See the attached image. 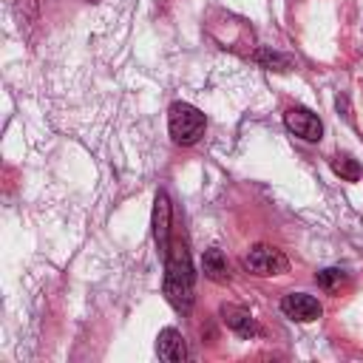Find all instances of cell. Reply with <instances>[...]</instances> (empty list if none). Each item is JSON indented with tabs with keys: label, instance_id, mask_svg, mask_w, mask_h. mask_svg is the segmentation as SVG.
Returning <instances> with one entry per match:
<instances>
[{
	"label": "cell",
	"instance_id": "obj_5",
	"mask_svg": "<svg viewBox=\"0 0 363 363\" xmlns=\"http://www.w3.org/2000/svg\"><path fill=\"white\" fill-rule=\"evenodd\" d=\"M281 312L298 323H309V320H318L323 315V306L318 303V298H312L306 292H289L281 301Z\"/></svg>",
	"mask_w": 363,
	"mask_h": 363
},
{
	"label": "cell",
	"instance_id": "obj_13",
	"mask_svg": "<svg viewBox=\"0 0 363 363\" xmlns=\"http://www.w3.org/2000/svg\"><path fill=\"white\" fill-rule=\"evenodd\" d=\"M88 3H99V0H88Z\"/></svg>",
	"mask_w": 363,
	"mask_h": 363
},
{
	"label": "cell",
	"instance_id": "obj_9",
	"mask_svg": "<svg viewBox=\"0 0 363 363\" xmlns=\"http://www.w3.org/2000/svg\"><path fill=\"white\" fill-rule=\"evenodd\" d=\"M201 269H204V275H207L210 281H218V284L230 278V272H227V261H224V252H221L218 247L204 250V255H201Z\"/></svg>",
	"mask_w": 363,
	"mask_h": 363
},
{
	"label": "cell",
	"instance_id": "obj_7",
	"mask_svg": "<svg viewBox=\"0 0 363 363\" xmlns=\"http://www.w3.org/2000/svg\"><path fill=\"white\" fill-rule=\"evenodd\" d=\"M156 354H159L162 360H167V363H182V360H187V343H184L182 332L173 329V326H164V329L159 332V337H156Z\"/></svg>",
	"mask_w": 363,
	"mask_h": 363
},
{
	"label": "cell",
	"instance_id": "obj_12",
	"mask_svg": "<svg viewBox=\"0 0 363 363\" xmlns=\"http://www.w3.org/2000/svg\"><path fill=\"white\" fill-rule=\"evenodd\" d=\"M343 278H346V275H343L340 269H335V267L320 269V272L315 275V281H318V286H320V289H335V286H337Z\"/></svg>",
	"mask_w": 363,
	"mask_h": 363
},
{
	"label": "cell",
	"instance_id": "obj_6",
	"mask_svg": "<svg viewBox=\"0 0 363 363\" xmlns=\"http://www.w3.org/2000/svg\"><path fill=\"white\" fill-rule=\"evenodd\" d=\"M153 238H156V247L164 258L167 247H170V199L164 190L156 193V204H153Z\"/></svg>",
	"mask_w": 363,
	"mask_h": 363
},
{
	"label": "cell",
	"instance_id": "obj_4",
	"mask_svg": "<svg viewBox=\"0 0 363 363\" xmlns=\"http://www.w3.org/2000/svg\"><path fill=\"white\" fill-rule=\"evenodd\" d=\"M284 125H286L289 133H295V136L303 139V142H320V139H323V122H320L318 113H312L309 108H301V105L286 108Z\"/></svg>",
	"mask_w": 363,
	"mask_h": 363
},
{
	"label": "cell",
	"instance_id": "obj_10",
	"mask_svg": "<svg viewBox=\"0 0 363 363\" xmlns=\"http://www.w3.org/2000/svg\"><path fill=\"white\" fill-rule=\"evenodd\" d=\"M332 170L343 179V182H357L360 179V164L352 156H332Z\"/></svg>",
	"mask_w": 363,
	"mask_h": 363
},
{
	"label": "cell",
	"instance_id": "obj_8",
	"mask_svg": "<svg viewBox=\"0 0 363 363\" xmlns=\"http://www.w3.org/2000/svg\"><path fill=\"white\" fill-rule=\"evenodd\" d=\"M221 320L227 323V329H233V332L241 335V337H252V335L258 332L255 318H252L244 306H235V303H224V306H221Z\"/></svg>",
	"mask_w": 363,
	"mask_h": 363
},
{
	"label": "cell",
	"instance_id": "obj_1",
	"mask_svg": "<svg viewBox=\"0 0 363 363\" xmlns=\"http://www.w3.org/2000/svg\"><path fill=\"white\" fill-rule=\"evenodd\" d=\"M164 295L173 309L190 312L193 306V267L184 241H173L164 255Z\"/></svg>",
	"mask_w": 363,
	"mask_h": 363
},
{
	"label": "cell",
	"instance_id": "obj_3",
	"mask_svg": "<svg viewBox=\"0 0 363 363\" xmlns=\"http://www.w3.org/2000/svg\"><path fill=\"white\" fill-rule=\"evenodd\" d=\"M244 269L250 275L258 278H269V275H284L289 269V261L281 250L269 247V244H255L247 255H244Z\"/></svg>",
	"mask_w": 363,
	"mask_h": 363
},
{
	"label": "cell",
	"instance_id": "obj_2",
	"mask_svg": "<svg viewBox=\"0 0 363 363\" xmlns=\"http://www.w3.org/2000/svg\"><path fill=\"white\" fill-rule=\"evenodd\" d=\"M204 128H207V119L204 113L190 105V102H173L170 111H167V130H170V139L176 145H196L201 136H204Z\"/></svg>",
	"mask_w": 363,
	"mask_h": 363
},
{
	"label": "cell",
	"instance_id": "obj_11",
	"mask_svg": "<svg viewBox=\"0 0 363 363\" xmlns=\"http://www.w3.org/2000/svg\"><path fill=\"white\" fill-rule=\"evenodd\" d=\"M255 60L264 65V68H269V71H289L292 68V60L289 57H284V54H278V51H258L255 54Z\"/></svg>",
	"mask_w": 363,
	"mask_h": 363
}]
</instances>
